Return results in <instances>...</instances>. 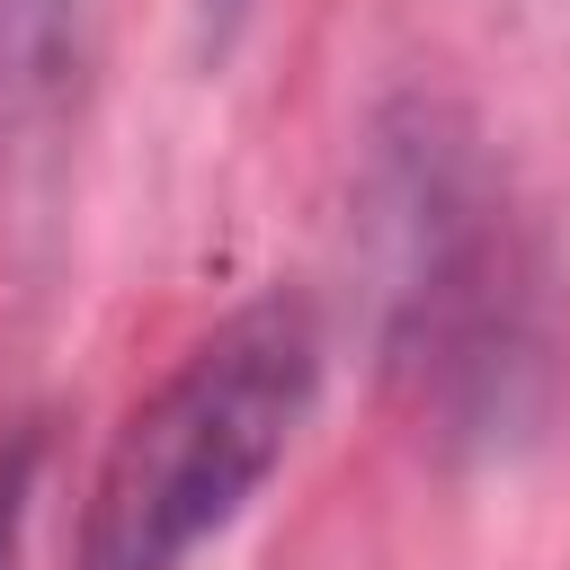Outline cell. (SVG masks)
Here are the masks:
<instances>
[{
	"mask_svg": "<svg viewBox=\"0 0 570 570\" xmlns=\"http://www.w3.org/2000/svg\"><path fill=\"white\" fill-rule=\"evenodd\" d=\"M9 9H36V0H9Z\"/></svg>",
	"mask_w": 570,
	"mask_h": 570,
	"instance_id": "obj_4",
	"label": "cell"
},
{
	"mask_svg": "<svg viewBox=\"0 0 570 570\" xmlns=\"http://www.w3.org/2000/svg\"><path fill=\"white\" fill-rule=\"evenodd\" d=\"M312 392L321 330L294 294H258L214 321L116 428L89 481L80 570H187V552L267 490L294 428L312 419Z\"/></svg>",
	"mask_w": 570,
	"mask_h": 570,
	"instance_id": "obj_1",
	"label": "cell"
},
{
	"mask_svg": "<svg viewBox=\"0 0 570 570\" xmlns=\"http://www.w3.org/2000/svg\"><path fill=\"white\" fill-rule=\"evenodd\" d=\"M36 472H45V428L18 419L0 436V570H18V543H27V508H36Z\"/></svg>",
	"mask_w": 570,
	"mask_h": 570,
	"instance_id": "obj_2",
	"label": "cell"
},
{
	"mask_svg": "<svg viewBox=\"0 0 570 570\" xmlns=\"http://www.w3.org/2000/svg\"><path fill=\"white\" fill-rule=\"evenodd\" d=\"M240 18H249V0H196V45L223 53V45L240 36Z\"/></svg>",
	"mask_w": 570,
	"mask_h": 570,
	"instance_id": "obj_3",
	"label": "cell"
}]
</instances>
